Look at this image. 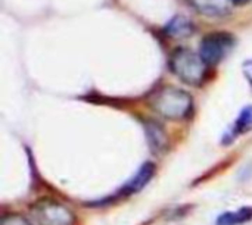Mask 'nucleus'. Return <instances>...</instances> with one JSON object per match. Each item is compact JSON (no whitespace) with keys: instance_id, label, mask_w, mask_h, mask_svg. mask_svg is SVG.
I'll use <instances>...</instances> for the list:
<instances>
[{"instance_id":"nucleus-1","label":"nucleus","mask_w":252,"mask_h":225,"mask_svg":"<svg viewBox=\"0 0 252 225\" xmlns=\"http://www.w3.org/2000/svg\"><path fill=\"white\" fill-rule=\"evenodd\" d=\"M149 103L158 115L171 121L185 119L192 111L190 94L171 85L157 90L152 94Z\"/></svg>"},{"instance_id":"nucleus-3","label":"nucleus","mask_w":252,"mask_h":225,"mask_svg":"<svg viewBox=\"0 0 252 225\" xmlns=\"http://www.w3.org/2000/svg\"><path fill=\"white\" fill-rule=\"evenodd\" d=\"M235 44H236V40L230 32H226V31L210 32L201 41L199 55L207 65L214 66L220 63L233 50Z\"/></svg>"},{"instance_id":"nucleus-6","label":"nucleus","mask_w":252,"mask_h":225,"mask_svg":"<svg viewBox=\"0 0 252 225\" xmlns=\"http://www.w3.org/2000/svg\"><path fill=\"white\" fill-rule=\"evenodd\" d=\"M154 174H155V167L151 162H146L143 167H140V169L136 172V175L127 184H124V187L121 189L120 193L126 195V196L137 193L139 190H142L151 181Z\"/></svg>"},{"instance_id":"nucleus-9","label":"nucleus","mask_w":252,"mask_h":225,"mask_svg":"<svg viewBox=\"0 0 252 225\" xmlns=\"http://www.w3.org/2000/svg\"><path fill=\"white\" fill-rule=\"evenodd\" d=\"M250 130H252V106H247L239 113V116L235 122V127L232 130V140H235L241 134H245Z\"/></svg>"},{"instance_id":"nucleus-12","label":"nucleus","mask_w":252,"mask_h":225,"mask_svg":"<svg viewBox=\"0 0 252 225\" xmlns=\"http://www.w3.org/2000/svg\"><path fill=\"white\" fill-rule=\"evenodd\" d=\"M232 1V4H236V6H244V4H248L250 1L252 0H230Z\"/></svg>"},{"instance_id":"nucleus-2","label":"nucleus","mask_w":252,"mask_h":225,"mask_svg":"<svg viewBox=\"0 0 252 225\" xmlns=\"http://www.w3.org/2000/svg\"><path fill=\"white\" fill-rule=\"evenodd\" d=\"M170 68L174 75L189 85H199L207 74V63L202 60L201 55L185 47L173 52L170 57Z\"/></svg>"},{"instance_id":"nucleus-10","label":"nucleus","mask_w":252,"mask_h":225,"mask_svg":"<svg viewBox=\"0 0 252 225\" xmlns=\"http://www.w3.org/2000/svg\"><path fill=\"white\" fill-rule=\"evenodd\" d=\"M1 225H31L19 215H7L1 220Z\"/></svg>"},{"instance_id":"nucleus-5","label":"nucleus","mask_w":252,"mask_h":225,"mask_svg":"<svg viewBox=\"0 0 252 225\" xmlns=\"http://www.w3.org/2000/svg\"><path fill=\"white\" fill-rule=\"evenodd\" d=\"M199 13L211 18L226 16L230 12V0H188Z\"/></svg>"},{"instance_id":"nucleus-7","label":"nucleus","mask_w":252,"mask_h":225,"mask_svg":"<svg viewBox=\"0 0 252 225\" xmlns=\"http://www.w3.org/2000/svg\"><path fill=\"white\" fill-rule=\"evenodd\" d=\"M193 31V25L192 22L185 18V16H176L173 18L167 27H165V32L173 37V38H185V37H189Z\"/></svg>"},{"instance_id":"nucleus-8","label":"nucleus","mask_w":252,"mask_h":225,"mask_svg":"<svg viewBox=\"0 0 252 225\" xmlns=\"http://www.w3.org/2000/svg\"><path fill=\"white\" fill-rule=\"evenodd\" d=\"M252 220V208L245 206L235 212H226L219 217L217 225H241Z\"/></svg>"},{"instance_id":"nucleus-4","label":"nucleus","mask_w":252,"mask_h":225,"mask_svg":"<svg viewBox=\"0 0 252 225\" xmlns=\"http://www.w3.org/2000/svg\"><path fill=\"white\" fill-rule=\"evenodd\" d=\"M31 215L38 225H72V212L61 202L43 199L31 208Z\"/></svg>"},{"instance_id":"nucleus-11","label":"nucleus","mask_w":252,"mask_h":225,"mask_svg":"<svg viewBox=\"0 0 252 225\" xmlns=\"http://www.w3.org/2000/svg\"><path fill=\"white\" fill-rule=\"evenodd\" d=\"M242 71H244L245 78L248 80V83L251 84V87H252V59L244 62V65H242Z\"/></svg>"}]
</instances>
